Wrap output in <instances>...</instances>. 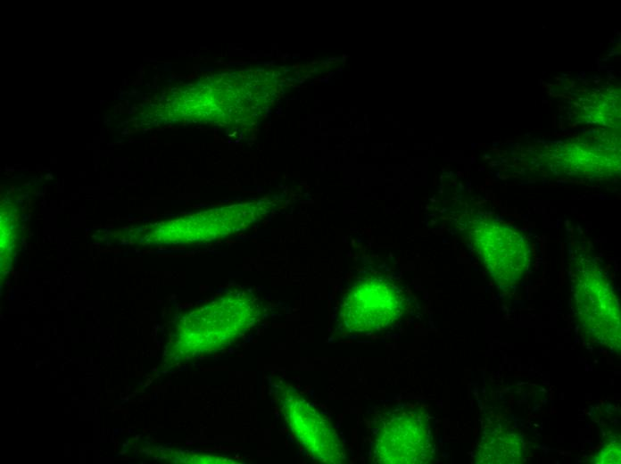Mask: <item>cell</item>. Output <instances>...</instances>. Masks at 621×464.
I'll return each mask as SVG.
<instances>
[{"label":"cell","instance_id":"obj_6","mask_svg":"<svg viewBox=\"0 0 621 464\" xmlns=\"http://www.w3.org/2000/svg\"><path fill=\"white\" fill-rule=\"evenodd\" d=\"M523 454V443L517 435L495 430L482 439L476 460L480 463H518Z\"/></svg>","mask_w":621,"mask_h":464},{"label":"cell","instance_id":"obj_4","mask_svg":"<svg viewBox=\"0 0 621 464\" xmlns=\"http://www.w3.org/2000/svg\"><path fill=\"white\" fill-rule=\"evenodd\" d=\"M471 234L475 248L498 283L510 285L520 279L529 260L527 240L522 233L488 219L479 221Z\"/></svg>","mask_w":621,"mask_h":464},{"label":"cell","instance_id":"obj_5","mask_svg":"<svg viewBox=\"0 0 621 464\" xmlns=\"http://www.w3.org/2000/svg\"><path fill=\"white\" fill-rule=\"evenodd\" d=\"M279 398L288 426L307 452L323 462H343L344 450L329 421L294 390L284 389Z\"/></svg>","mask_w":621,"mask_h":464},{"label":"cell","instance_id":"obj_3","mask_svg":"<svg viewBox=\"0 0 621 464\" xmlns=\"http://www.w3.org/2000/svg\"><path fill=\"white\" fill-rule=\"evenodd\" d=\"M402 311L397 286L384 278H368L355 283L342 304V319L352 332H373L386 328Z\"/></svg>","mask_w":621,"mask_h":464},{"label":"cell","instance_id":"obj_1","mask_svg":"<svg viewBox=\"0 0 621 464\" xmlns=\"http://www.w3.org/2000/svg\"><path fill=\"white\" fill-rule=\"evenodd\" d=\"M573 279L578 319L585 331L609 348H620L618 302L603 274L590 263L576 268Z\"/></svg>","mask_w":621,"mask_h":464},{"label":"cell","instance_id":"obj_2","mask_svg":"<svg viewBox=\"0 0 621 464\" xmlns=\"http://www.w3.org/2000/svg\"><path fill=\"white\" fill-rule=\"evenodd\" d=\"M377 463H426L434 454L426 418L414 410L395 411L377 426L372 443Z\"/></svg>","mask_w":621,"mask_h":464},{"label":"cell","instance_id":"obj_7","mask_svg":"<svg viewBox=\"0 0 621 464\" xmlns=\"http://www.w3.org/2000/svg\"><path fill=\"white\" fill-rule=\"evenodd\" d=\"M595 463H620V444L610 443L593 460Z\"/></svg>","mask_w":621,"mask_h":464}]
</instances>
